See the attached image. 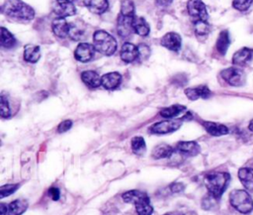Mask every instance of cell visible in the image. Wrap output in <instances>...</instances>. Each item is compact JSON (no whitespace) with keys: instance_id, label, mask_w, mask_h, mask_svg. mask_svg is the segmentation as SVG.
Listing matches in <instances>:
<instances>
[{"instance_id":"8fae6325","label":"cell","mask_w":253,"mask_h":215,"mask_svg":"<svg viewBox=\"0 0 253 215\" xmlns=\"http://www.w3.org/2000/svg\"><path fill=\"white\" fill-rule=\"evenodd\" d=\"M160 44H161V46H163L164 48H166L170 51L178 52L181 49L182 40H181V37L179 34L174 33V32H169L162 37Z\"/></svg>"},{"instance_id":"ac0fdd59","label":"cell","mask_w":253,"mask_h":215,"mask_svg":"<svg viewBox=\"0 0 253 215\" xmlns=\"http://www.w3.org/2000/svg\"><path fill=\"white\" fill-rule=\"evenodd\" d=\"M175 149L187 156H196L200 153V146L195 141H183L177 143Z\"/></svg>"},{"instance_id":"9c48e42d","label":"cell","mask_w":253,"mask_h":215,"mask_svg":"<svg viewBox=\"0 0 253 215\" xmlns=\"http://www.w3.org/2000/svg\"><path fill=\"white\" fill-rule=\"evenodd\" d=\"M95 51L96 49L94 45L88 43H81L77 46L74 52V57L81 62H86L94 57Z\"/></svg>"},{"instance_id":"44dd1931","label":"cell","mask_w":253,"mask_h":215,"mask_svg":"<svg viewBox=\"0 0 253 215\" xmlns=\"http://www.w3.org/2000/svg\"><path fill=\"white\" fill-rule=\"evenodd\" d=\"M238 177L242 182L243 186L249 190L253 191V168L252 167H242L238 170Z\"/></svg>"},{"instance_id":"ee69618b","label":"cell","mask_w":253,"mask_h":215,"mask_svg":"<svg viewBox=\"0 0 253 215\" xmlns=\"http://www.w3.org/2000/svg\"><path fill=\"white\" fill-rule=\"evenodd\" d=\"M165 215H169V214H165Z\"/></svg>"},{"instance_id":"f1b7e54d","label":"cell","mask_w":253,"mask_h":215,"mask_svg":"<svg viewBox=\"0 0 253 215\" xmlns=\"http://www.w3.org/2000/svg\"><path fill=\"white\" fill-rule=\"evenodd\" d=\"M184 110H186V107L183 105H179V104H175L172 106H169L167 108H163L160 110L159 114L160 116H162L163 118H173L176 117L177 115H179L180 113H182Z\"/></svg>"},{"instance_id":"484cf974","label":"cell","mask_w":253,"mask_h":215,"mask_svg":"<svg viewBox=\"0 0 253 215\" xmlns=\"http://www.w3.org/2000/svg\"><path fill=\"white\" fill-rule=\"evenodd\" d=\"M174 152V149L167 144H159L152 151L153 159H166L170 158Z\"/></svg>"},{"instance_id":"d6a6232c","label":"cell","mask_w":253,"mask_h":215,"mask_svg":"<svg viewBox=\"0 0 253 215\" xmlns=\"http://www.w3.org/2000/svg\"><path fill=\"white\" fill-rule=\"evenodd\" d=\"M0 116L2 118H9L11 116L9 102H8V99L5 97V95H1L0 97Z\"/></svg>"},{"instance_id":"7c38bea8","label":"cell","mask_w":253,"mask_h":215,"mask_svg":"<svg viewBox=\"0 0 253 215\" xmlns=\"http://www.w3.org/2000/svg\"><path fill=\"white\" fill-rule=\"evenodd\" d=\"M121 82H122V75L116 71L108 72L101 77V85L108 90H114L118 88Z\"/></svg>"},{"instance_id":"4fadbf2b","label":"cell","mask_w":253,"mask_h":215,"mask_svg":"<svg viewBox=\"0 0 253 215\" xmlns=\"http://www.w3.org/2000/svg\"><path fill=\"white\" fill-rule=\"evenodd\" d=\"M121 58L125 62H132L139 56V51L136 46L131 43H125L120 52Z\"/></svg>"},{"instance_id":"9a60e30c","label":"cell","mask_w":253,"mask_h":215,"mask_svg":"<svg viewBox=\"0 0 253 215\" xmlns=\"http://www.w3.org/2000/svg\"><path fill=\"white\" fill-rule=\"evenodd\" d=\"M185 94L191 100H197L200 98H209L211 95V91L206 85H200L196 87H190L185 90Z\"/></svg>"},{"instance_id":"7a4b0ae2","label":"cell","mask_w":253,"mask_h":215,"mask_svg":"<svg viewBox=\"0 0 253 215\" xmlns=\"http://www.w3.org/2000/svg\"><path fill=\"white\" fill-rule=\"evenodd\" d=\"M230 176L227 172L213 171L205 176V184L209 190V194L216 199L222 195L223 191L228 185Z\"/></svg>"},{"instance_id":"30bf717a","label":"cell","mask_w":253,"mask_h":215,"mask_svg":"<svg viewBox=\"0 0 253 215\" xmlns=\"http://www.w3.org/2000/svg\"><path fill=\"white\" fill-rule=\"evenodd\" d=\"M135 205V211L137 215H151L153 207L150 204L149 197L145 192H142L132 203Z\"/></svg>"},{"instance_id":"cb8c5ba5","label":"cell","mask_w":253,"mask_h":215,"mask_svg":"<svg viewBox=\"0 0 253 215\" xmlns=\"http://www.w3.org/2000/svg\"><path fill=\"white\" fill-rule=\"evenodd\" d=\"M41 57V49L39 46L27 45L24 49V59L28 62H37Z\"/></svg>"},{"instance_id":"5b68a950","label":"cell","mask_w":253,"mask_h":215,"mask_svg":"<svg viewBox=\"0 0 253 215\" xmlns=\"http://www.w3.org/2000/svg\"><path fill=\"white\" fill-rule=\"evenodd\" d=\"M183 124L182 119H168V120H163L161 122L155 123L149 128V132L152 134H169L172 133L176 130H178L181 125Z\"/></svg>"},{"instance_id":"ba28073f","label":"cell","mask_w":253,"mask_h":215,"mask_svg":"<svg viewBox=\"0 0 253 215\" xmlns=\"http://www.w3.org/2000/svg\"><path fill=\"white\" fill-rule=\"evenodd\" d=\"M134 16L119 14L117 20V31L122 38H128L133 33Z\"/></svg>"},{"instance_id":"d590c367","label":"cell","mask_w":253,"mask_h":215,"mask_svg":"<svg viewBox=\"0 0 253 215\" xmlns=\"http://www.w3.org/2000/svg\"><path fill=\"white\" fill-rule=\"evenodd\" d=\"M83 31L81 29H79L77 26L75 25H71L70 26V31H69V37L73 40V41H78L79 39H81L82 35H83Z\"/></svg>"},{"instance_id":"ffe728a7","label":"cell","mask_w":253,"mask_h":215,"mask_svg":"<svg viewBox=\"0 0 253 215\" xmlns=\"http://www.w3.org/2000/svg\"><path fill=\"white\" fill-rule=\"evenodd\" d=\"M82 81L90 88H97L101 85V77L94 70H85L81 73Z\"/></svg>"},{"instance_id":"83f0119b","label":"cell","mask_w":253,"mask_h":215,"mask_svg":"<svg viewBox=\"0 0 253 215\" xmlns=\"http://www.w3.org/2000/svg\"><path fill=\"white\" fill-rule=\"evenodd\" d=\"M229 44H230V39H229V34L227 31H221L218 35V38H217V41H216V50L217 52L223 55L225 54L228 47H229Z\"/></svg>"},{"instance_id":"f546056e","label":"cell","mask_w":253,"mask_h":215,"mask_svg":"<svg viewBox=\"0 0 253 215\" xmlns=\"http://www.w3.org/2000/svg\"><path fill=\"white\" fill-rule=\"evenodd\" d=\"M131 150L135 155H143L146 150V145L142 137L136 136L131 139Z\"/></svg>"},{"instance_id":"6da1fadb","label":"cell","mask_w":253,"mask_h":215,"mask_svg":"<svg viewBox=\"0 0 253 215\" xmlns=\"http://www.w3.org/2000/svg\"><path fill=\"white\" fill-rule=\"evenodd\" d=\"M1 11L17 21H31L35 17L34 9L22 0H5Z\"/></svg>"},{"instance_id":"52a82bcc","label":"cell","mask_w":253,"mask_h":215,"mask_svg":"<svg viewBox=\"0 0 253 215\" xmlns=\"http://www.w3.org/2000/svg\"><path fill=\"white\" fill-rule=\"evenodd\" d=\"M187 10L194 21L208 20L207 7L202 0H189L187 3Z\"/></svg>"},{"instance_id":"8d00e7d4","label":"cell","mask_w":253,"mask_h":215,"mask_svg":"<svg viewBox=\"0 0 253 215\" xmlns=\"http://www.w3.org/2000/svg\"><path fill=\"white\" fill-rule=\"evenodd\" d=\"M71 127H72V121L69 120V119H67V120L62 121V122L58 125L57 131H58V133H63V132L68 131Z\"/></svg>"},{"instance_id":"e0dca14e","label":"cell","mask_w":253,"mask_h":215,"mask_svg":"<svg viewBox=\"0 0 253 215\" xmlns=\"http://www.w3.org/2000/svg\"><path fill=\"white\" fill-rule=\"evenodd\" d=\"M253 56V51L248 48H242L238 50L232 57V63L238 66H243L246 65Z\"/></svg>"},{"instance_id":"4dcf8cb0","label":"cell","mask_w":253,"mask_h":215,"mask_svg":"<svg viewBox=\"0 0 253 215\" xmlns=\"http://www.w3.org/2000/svg\"><path fill=\"white\" fill-rule=\"evenodd\" d=\"M195 32L198 37H205L210 33V25L207 21H195Z\"/></svg>"},{"instance_id":"8992f818","label":"cell","mask_w":253,"mask_h":215,"mask_svg":"<svg viewBox=\"0 0 253 215\" xmlns=\"http://www.w3.org/2000/svg\"><path fill=\"white\" fill-rule=\"evenodd\" d=\"M220 75L231 86H241L245 82V73L237 67L223 69Z\"/></svg>"},{"instance_id":"60d3db41","label":"cell","mask_w":253,"mask_h":215,"mask_svg":"<svg viewBox=\"0 0 253 215\" xmlns=\"http://www.w3.org/2000/svg\"><path fill=\"white\" fill-rule=\"evenodd\" d=\"M0 210H1L0 215H7L8 206H6L4 203H1V204H0Z\"/></svg>"},{"instance_id":"d6986e66","label":"cell","mask_w":253,"mask_h":215,"mask_svg":"<svg viewBox=\"0 0 253 215\" xmlns=\"http://www.w3.org/2000/svg\"><path fill=\"white\" fill-rule=\"evenodd\" d=\"M203 126L205 128V130L211 136L214 137H219V136H223L226 135L228 133V128L225 125L219 124V123H215V122H203Z\"/></svg>"},{"instance_id":"f35d334b","label":"cell","mask_w":253,"mask_h":215,"mask_svg":"<svg viewBox=\"0 0 253 215\" xmlns=\"http://www.w3.org/2000/svg\"><path fill=\"white\" fill-rule=\"evenodd\" d=\"M184 188H185V185H184L182 182H174V183H172V184L170 185L171 191H172V192H175V193L183 191Z\"/></svg>"},{"instance_id":"4316f807","label":"cell","mask_w":253,"mask_h":215,"mask_svg":"<svg viewBox=\"0 0 253 215\" xmlns=\"http://www.w3.org/2000/svg\"><path fill=\"white\" fill-rule=\"evenodd\" d=\"M133 32L141 37L147 36L150 32L148 23L142 17H135L133 21Z\"/></svg>"},{"instance_id":"603a6c76","label":"cell","mask_w":253,"mask_h":215,"mask_svg":"<svg viewBox=\"0 0 253 215\" xmlns=\"http://www.w3.org/2000/svg\"><path fill=\"white\" fill-rule=\"evenodd\" d=\"M0 45L5 49H13L17 46L16 38L11 34L9 30L2 27L0 30Z\"/></svg>"},{"instance_id":"7402d4cb","label":"cell","mask_w":253,"mask_h":215,"mask_svg":"<svg viewBox=\"0 0 253 215\" xmlns=\"http://www.w3.org/2000/svg\"><path fill=\"white\" fill-rule=\"evenodd\" d=\"M84 5L93 13L102 14L109 7L108 0H84Z\"/></svg>"},{"instance_id":"74e56055","label":"cell","mask_w":253,"mask_h":215,"mask_svg":"<svg viewBox=\"0 0 253 215\" xmlns=\"http://www.w3.org/2000/svg\"><path fill=\"white\" fill-rule=\"evenodd\" d=\"M47 195L52 199V200H58L60 197V191L56 187H50L47 191Z\"/></svg>"},{"instance_id":"d4e9b609","label":"cell","mask_w":253,"mask_h":215,"mask_svg":"<svg viewBox=\"0 0 253 215\" xmlns=\"http://www.w3.org/2000/svg\"><path fill=\"white\" fill-rule=\"evenodd\" d=\"M28 208V202L25 199H16L8 205L7 215H21Z\"/></svg>"},{"instance_id":"277c9868","label":"cell","mask_w":253,"mask_h":215,"mask_svg":"<svg viewBox=\"0 0 253 215\" xmlns=\"http://www.w3.org/2000/svg\"><path fill=\"white\" fill-rule=\"evenodd\" d=\"M231 206L241 214H249L253 210V199L246 190L235 189L229 194Z\"/></svg>"},{"instance_id":"b9f144b4","label":"cell","mask_w":253,"mask_h":215,"mask_svg":"<svg viewBox=\"0 0 253 215\" xmlns=\"http://www.w3.org/2000/svg\"><path fill=\"white\" fill-rule=\"evenodd\" d=\"M248 129L251 131V132H253V119L249 122V125H248Z\"/></svg>"},{"instance_id":"2e32d148","label":"cell","mask_w":253,"mask_h":215,"mask_svg":"<svg viewBox=\"0 0 253 215\" xmlns=\"http://www.w3.org/2000/svg\"><path fill=\"white\" fill-rule=\"evenodd\" d=\"M54 13L57 17L65 18L75 15L76 8L72 2H65V1H57L54 6Z\"/></svg>"},{"instance_id":"7bdbcfd3","label":"cell","mask_w":253,"mask_h":215,"mask_svg":"<svg viewBox=\"0 0 253 215\" xmlns=\"http://www.w3.org/2000/svg\"><path fill=\"white\" fill-rule=\"evenodd\" d=\"M57 1H65V2H73L75 0H57Z\"/></svg>"},{"instance_id":"1f68e13d","label":"cell","mask_w":253,"mask_h":215,"mask_svg":"<svg viewBox=\"0 0 253 215\" xmlns=\"http://www.w3.org/2000/svg\"><path fill=\"white\" fill-rule=\"evenodd\" d=\"M120 14L134 16V4L131 0H122Z\"/></svg>"},{"instance_id":"5bb4252c","label":"cell","mask_w":253,"mask_h":215,"mask_svg":"<svg viewBox=\"0 0 253 215\" xmlns=\"http://www.w3.org/2000/svg\"><path fill=\"white\" fill-rule=\"evenodd\" d=\"M70 26H71V24H69L65 20V18H60V17H57L56 19H54L52 21V25H51L53 34L58 38L67 37L69 35Z\"/></svg>"},{"instance_id":"e575fe53","label":"cell","mask_w":253,"mask_h":215,"mask_svg":"<svg viewBox=\"0 0 253 215\" xmlns=\"http://www.w3.org/2000/svg\"><path fill=\"white\" fill-rule=\"evenodd\" d=\"M253 0H233L232 6L239 11H246L252 4Z\"/></svg>"},{"instance_id":"836d02e7","label":"cell","mask_w":253,"mask_h":215,"mask_svg":"<svg viewBox=\"0 0 253 215\" xmlns=\"http://www.w3.org/2000/svg\"><path fill=\"white\" fill-rule=\"evenodd\" d=\"M19 184L16 183H8L5 185H2L0 187V197L4 198L8 195H11L12 193H14L18 188H19Z\"/></svg>"},{"instance_id":"3957f363","label":"cell","mask_w":253,"mask_h":215,"mask_svg":"<svg viewBox=\"0 0 253 215\" xmlns=\"http://www.w3.org/2000/svg\"><path fill=\"white\" fill-rule=\"evenodd\" d=\"M93 44L96 51L104 55H112L117 50V41L104 30H98L94 33Z\"/></svg>"},{"instance_id":"ab89813d","label":"cell","mask_w":253,"mask_h":215,"mask_svg":"<svg viewBox=\"0 0 253 215\" xmlns=\"http://www.w3.org/2000/svg\"><path fill=\"white\" fill-rule=\"evenodd\" d=\"M173 0H156V4L160 7H166L172 3Z\"/></svg>"}]
</instances>
